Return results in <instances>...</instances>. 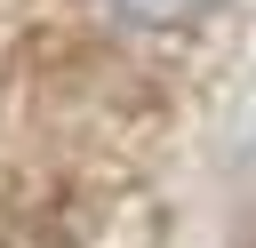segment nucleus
Wrapping results in <instances>:
<instances>
[{
  "label": "nucleus",
  "mask_w": 256,
  "mask_h": 248,
  "mask_svg": "<svg viewBox=\"0 0 256 248\" xmlns=\"http://www.w3.org/2000/svg\"><path fill=\"white\" fill-rule=\"evenodd\" d=\"M128 24H144V32H184V24H200V16H216L224 0H112Z\"/></svg>",
  "instance_id": "nucleus-1"
}]
</instances>
